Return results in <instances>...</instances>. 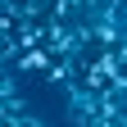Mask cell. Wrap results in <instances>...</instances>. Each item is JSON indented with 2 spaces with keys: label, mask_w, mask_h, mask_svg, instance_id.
Segmentation results:
<instances>
[{
  "label": "cell",
  "mask_w": 127,
  "mask_h": 127,
  "mask_svg": "<svg viewBox=\"0 0 127 127\" xmlns=\"http://www.w3.org/2000/svg\"><path fill=\"white\" fill-rule=\"evenodd\" d=\"M55 64V55H50V45H36V50H23L18 59H14V68H18V77H27V73H41L45 77V68Z\"/></svg>",
  "instance_id": "6da1fadb"
},
{
  "label": "cell",
  "mask_w": 127,
  "mask_h": 127,
  "mask_svg": "<svg viewBox=\"0 0 127 127\" xmlns=\"http://www.w3.org/2000/svg\"><path fill=\"white\" fill-rule=\"evenodd\" d=\"M18 127H45V123H41V118H36V114H32V118H23V123H18Z\"/></svg>",
  "instance_id": "3957f363"
},
{
  "label": "cell",
  "mask_w": 127,
  "mask_h": 127,
  "mask_svg": "<svg viewBox=\"0 0 127 127\" xmlns=\"http://www.w3.org/2000/svg\"><path fill=\"white\" fill-rule=\"evenodd\" d=\"M114 91H118V95H123V100H127V68H123V73L114 77Z\"/></svg>",
  "instance_id": "7a4b0ae2"
},
{
  "label": "cell",
  "mask_w": 127,
  "mask_h": 127,
  "mask_svg": "<svg viewBox=\"0 0 127 127\" xmlns=\"http://www.w3.org/2000/svg\"><path fill=\"white\" fill-rule=\"evenodd\" d=\"M114 55H118V64H123V68H127V45H123V50H114Z\"/></svg>",
  "instance_id": "277c9868"
}]
</instances>
